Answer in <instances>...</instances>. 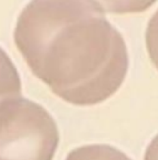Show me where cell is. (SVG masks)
I'll return each instance as SVG.
<instances>
[{"label": "cell", "mask_w": 158, "mask_h": 160, "mask_svg": "<svg viewBox=\"0 0 158 160\" xmlns=\"http://www.w3.org/2000/svg\"><path fill=\"white\" fill-rule=\"evenodd\" d=\"M14 42L33 74L76 106L113 96L129 68L124 39L95 1H32L20 13Z\"/></svg>", "instance_id": "1"}, {"label": "cell", "mask_w": 158, "mask_h": 160, "mask_svg": "<svg viewBox=\"0 0 158 160\" xmlns=\"http://www.w3.org/2000/svg\"><path fill=\"white\" fill-rule=\"evenodd\" d=\"M58 142L57 122L42 106L22 97L0 102V160H53Z\"/></svg>", "instance_id": "2"}, {"label": "cell", "mask_w": 158, "mask_h": 160, "mask_svg": "<svg viewBox=\"0 0 158 160\" xmlns=\"http://www.w3.org/2000/svg\"><path fill=\"white\" fill-rule=\"evenodd\" d=\"M22 83L19 73L11 58L0 48V102L21 97Z\"/></svg>", "instance_id": "3"}, {"label": "cell", "mask_w": 158, "mask_h": 160, "mask_svg": "<svg viewBox=\"0 0 158 160\" xmlns=\"http://www.w3.org/2000/svg\"><path fill=\"white\" fill-rule=\"evenodd\" d=\"M65 160H131L126 154L106 144H90L72 149Z\"/></svg>", "instance_id": "4"}, {"label": "cell", "mask_w": 158, "mask_h": 160, "mask_svg": "<svg viewBox=\"0 0 158 160\" xmlns=\"http://www.w3.org/2000/svg\"><path fill=\"white\" fill-rule=\"evenodd\" d=\"M146 46L152 63L158 69V10L153 14L146 27Z\"/></svg>", "instance_id": "5"}, {"label": "cell", "mask_w": 158, "mask_h": 160, "mask_svg": "<svg viewBox=\"0 0 158 160\" xmlns=\"http://www.w3.org/2000/svg\"><path fill=\"white\" fill-rule=\"evenodd\" d=\"M144 160H158V134L146 148Z\"/></svg>", "instance_id": "6"}]
</instances>
